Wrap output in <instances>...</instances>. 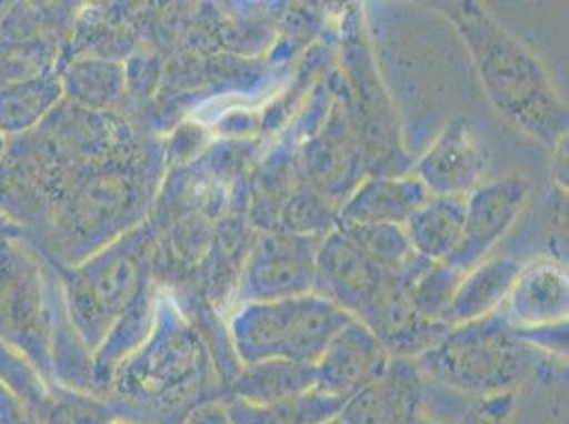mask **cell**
Instances as JSON below:
<instances>
[{
	"label": "cell",
	"instance_id": "6da1fadb",
	"mask_svg": "<svg viewBox=\"0 0 569 424\" xmlns=\"http://www.w3.org/2000/svg\"><path fill=\"white\" fill-rule=\"evenodd\" d=\"M447 13L499 113L546 147L559 141L568 130V109L538 55L476 2L449 4Z\"/></svg>",
	"mask_w": 569,
	"mask_h": 424
},
{
	"label": "cell",
	"instance_id": "7a4b0ae2",
	"mask_svg": "<svg viewBox=\"0 0 569 424\" xmlns=\"http://www.w3.org/2000/svg\"><path fill=\"white\" fill-rule=\"evenodd\" d=\"M349 321H353L349 312L309 293L242 304L230 321V335L244 365L270 359L315 365Z\"/></svg>",
	"mask_w": 569,
	"mask_h": 424
},
{
	"label": "cell",
	"instance_id": "3957f363",
	"mask_svg": "<svg viewBox=\"0 0 569 424\" xmlns=\"http://www.w3.org/2000/svg\"><path fill=\"white\" fill-rule=\"evenodd\" d=\"M417 367L449 388L498 397L531 374L533 353L510 331L463 325L426 349Z\"/></svg>",
	"mask_w": 569,
	"mask_h": 424
},
{
	"label": "cell",
	"instance_id": "277c9868",
	"mask_svg": "<svg viewBox=\"0 0 569 424\" xmlns=\"http://www.w3.org/2000/svg\"><path fill=\"white\" fill-rule=\"evenodd\" d=\"M345 71L349 74V107L356 119L363 168L368 176H402L410 162L403 151L391 100L382 88L375 58L359 32L345 43Z\"/></svg>",
	"mask_w": 569,
	"mask_h": 424
},
{
	"label": "cell",
	"instance_id": "5b68a950",
	"mask_svg": "<svg viewBox=\"0 0 569 424\" xmlns=\"http://www.w3.org/2000/svg\"><path fill=\"white\" fill-rule=\"evenodd\" d=\"M319 246L317 238L266 232L242 267V304L315 293Z\"/></svg>",
	"mask_w": 569,
	"mask_h": 424
},
{
	"label": "cell",
	"instance_id": "8992f818",
	"mask_svg": "<svg viewBox=\"0 0 569 424\" xmlns=\"http://www.w3.org/2000/svg\"><path fill=\"white\" fill-rule=\"evenodd\" d=\"M302 165L309 188L336 206H342L363 181V153L349 100L333 102L323 128L305 144Z\"/></svg>",
	"mask_w": 569,
	"mask_h": 424
},
{
	"label": "cell",
	"instance_id": "52a82bcc",
	"mask_svg": "<svg viewBox=\"0 0 569 424\" xmlns=\"http://www.w3.org/2000/svg\"><path fill=\"white\" fill-rule=\"evenodd\" d=\"M529 183L519 174L480 183L475 191H470L466 198L461 242L447 263L466 274L487 260L501 238L512 230L515 221L529 202Z\"/></svg>",
	"mask_w": 569,
	"mask_h": 424
},
{
	"label": "cell",
	"instance_id": "ba28073f",
	"mask_svg": "<svg viewBox=\"0 0 569 424\" xmlns=\"http://www.w3.org/2000/svg\"><path fill=\"white\" fill-rule=\"evenodd\" d=\"M489 164L487 142L470 119H457L429 144L415 176L431 195L463 198L480 185Z\"/></svg>",
	"mask_w": 569,
	"mask_h": 424
},
{
	"label": "cell",
	"instance_id": "9c48e42d",
	"mask_svg": "<svg viewBox=\"0 0 569 424\" xmlns=\"http://www.w3.org/2000/svg\"><path fill=\"white\" fill-rule=\"evenodd\" d=\"M389 351L361 321H349L315 363L317 391L347 401L389 367Z\"/></svg>",
	"mask_w": 569,
	"mask_h": 424
},
{
	"label": "cell",
	"instance_id": "30bf717a",
	"mask_svg": "<svg viewBox=\"0 0 569 424\" xmlns=\"http://www.w3.org/2000/svg\"><path fill=\"white\" fill-rule=\"evenodd\" d=\"M421 372L415 363L396 361L387 372L345 401L340 424H403L421 416Z\"/></svg>",
	"mask_w": 569,
	"mask_h": 424
},
{
	"label": "cell",
	"instance_id": "8fae6325",
	"mask_svg": "<svg viewBox=\"0 0 569 424\" xmlns=\"http://www.w3.org/2000/svg\"><path fill=\"white\" fill-rule=\"evenodd\" d=\"M429 195L415 174L366 176L338 209V219L345 225H403Z\"/></svg>",
	"mask_w": 569,
	"mask_h": 424
},
{
	"label": "cell",
	"instance_id": "7c38bea8",
	"mask_svg": "<svg viewBox=\"0 0 569 424\" xmlns=\"http://www.w3.org/2000/svg\"><path fill=\"white\" fill-rule=\"evenodd\" d=\"M519 274L521 265L515 260L482 261L468 270L455 289L445 321L463 327L485 319L508 300Z\"/></svg>",
	"mask_w": 569,
	"mask_h": 424
},
{
	"label": "cell",
	"instance_id": "4fadbf2b",
	"mask_svg": "<svg viewBox=\"0 0 569 424\" xmlns=\"http://www.w3.org/2000/svg\"><path fill=\"white\" fill-rule=\"evenodd\" d=\"M463 221L466 198L429 195L402 228L419 258L447 263L461 242Z\"/></svg>",
	"mask_w": 569,
	"mask_h": 424
},
{
	"label": "cell",
	"instance_id": "5bb4252c",
	"mask_svg": "<svg viewBox=\"0 0 569 424\" xmlns=\"http://www.w3.org/2000/svg\"><path fill=\"white\" fill-rule=\"evenodd\" d=\"M508 300L510 316L525 325L561 321L568 314V276L550 263H536L521 270Z\"/></svg>",
	"mask_w": 569,
	"mask_h": 424
},
{
	"label": "cell",
	"instance_id": "9a60e30c",
	"mask_svg": "<svg viewBox=\"0 0 569 424\" xmlns=\"http://www.w3.org/2000/svg\"><path fill=\"white\" fill-rule=\"evenodd\" d=\"M315 365L270 359L244 365L234 382V400L249 405H272L315 391Z\"/></svg>",
	"mask_w": 569,
	"mask_h": 424
},
{
	"label": "cell",
	"instance_id": "2e32d148",
	"mask_svg": "<svg viewBox=\"0 0 569 424\" xmlns=\"http://www.w3.org/2000/svg\"><path fill=\"white\" fill-rule=\"evenodd\" d=\"M345 401L321 391H309L272 405L228 401L226 410L234 424H328L338 418Z\"/></svg>",
	"mask_w": 569,
	"mask_h": 424
},
{
	"label": "cell",
	"instance_id": "e0dca14e",
	"mask_svg": "<svg viewBox=\"0 0 569 424\" xmlns=\"http://www.w3.org/2000/svg\"><path fill=\"white\" fill-rule=\"evenodd\" d=\"M338 230L351 238L357 246L385 267L389 274L398 276L403 284L410 283L427 260L419 258L406 236L402 225H345Z\"/></svg>",
	"mask_w": 569,
	"mask_h": 424
},
{
	"label": "cell",
	"instance_id": "ac0fdd59",
	"mask_svg": "<svg viewBox=\"0 0 569 424\" xmlns=\"http://www.w3.org/2000/svg\"><path fill=\"white\" fill-rule=\"evenodd\" d=\"M338 206L319 191L305 185L298 188L287 200L279 212L277 232L289 236L323 238L330 236L338 230Z\"/></svg>",
	"mask_w": 569,
	"mask_h": 424
},
{
	"label": "cell",
	"instance_id": "d6986e66",
	"mask_svg": "<svg viewBox=\"0 0 569 424\" xmlns=\"http://www.w3.org/2000/svg\"><path fill=\"white\" fill-rule=\"evenodd\" d=\"M461 276L463 272L455 270L449 263L427 261L417 276L406 284L415 312L427 321L445 319Z\"/></svg>",
	"mask_w": 569,
	"mask_h": 424
},
{
	"label": "cell",
	"instance_id": "ffe728a7",
	"mask_svg": "<svg viewBox=\"0 0 569 424\" xmlns=\"http://www.w3.org/2000/svg\"><path fill=\"white\" fill-rule=\"evenodd\" d=\"M186 424H234L223 403H202L191 410Z\"/></svg>",
	"mask_w": 569,
	"mask_h": 424
},
{
	"label": "cell",
	"instance_id": "44dd1931",
	"mask_svg": "<svg viewBox=\"0 0 569 424\" xmlns=\"http://www.w3.org/2000/svg\"><path fill=\"white\" fill-rule=\"evenodd\" d=\"M496 416H498V410L493 412V410H491V401H489L482 412L478 410L475 414H468V421L463 424H498Z\"/></svg>",
	"mask_w": 569,
	"mask_h": 424
},
{
	"label": "cell",
	"instance_id": "7402d4cb",
	"mask_svg": "<svg viewBox=\"0 0 569 424\" xmlns=\"http://www.w3.org/2000/svg\"><path fill=\"white\" fill-rule=\"evenodd\" d=\"M403 424H431V423H427L426 418H423V416H417V418H412V421H408V423H403Z\"/></svg>",
	"mask_w": 569,
	"mask_h": 424
},
{
	"label": "cell",
	"instance_id": "603a6c76",
	"mask_svg": "<svg viewBox=\"0 0 569 424\" xmlns=\"http://www.w3.org/2000/svg\"><path fill=\"white\" fill-rule=\"evenodd\" d=\"M328 424H340V421H338V418H336V421H332V423H328Z\"/></svg>",
	"mask_w": 569,
	"mask_h": 424
}]
</instances>
